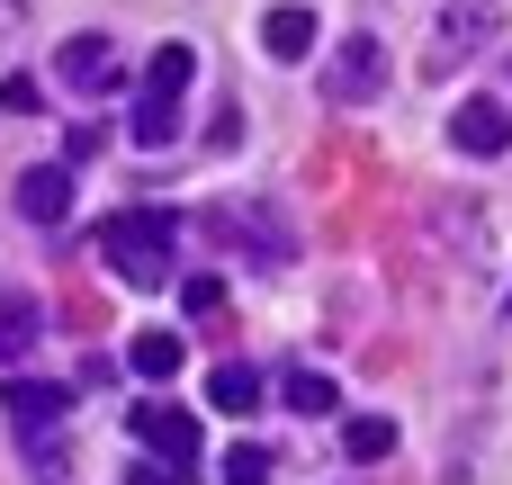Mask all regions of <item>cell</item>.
<instances>
[{"label":"cell","instance_id":"cell-1","mask_svg":"<svg viewBox=\"0 0 512 485\" xmlns=\"http://www.w3.org/2000/svg\"><path fill=\"white\" fill-rule=\"evenodd\" d=\"M99 261L126 279V288H171V261H180V225L162 207H117L99 225Z\"/></svg>","mask_w":512,"mask_h":485},{"label":"cell","instance_id":"cell-2","mask_svg":"<svg viewBox=\"0 0 512 485\" xmlns=\"http://www.w3.org/2000/svg\"><path fill=\"white\" fill-rule=\"evenodd\" d=\"M189 81H198V45H162L153 63H144V81H135V144L144 153H162L171 135H180V99H189Z\"/></svg>","mask_w":512,"mask_h":485},{"label":"cell","instance_id":"cell-3","mask_svg":"<svg viewBox=\"0 0 512 485\" xmlns=\"http://www.w3.org/2000/svg\"><path fill=\"white\" fill-rule=\"evenodd\" d=\"M0 405H9V432L63 477V450H54V432H63V414H72V387H45V378H9L0 387Z\"/></svg>","mask_w":512,"mask_h":485},{"label":"cell","instance_id":"cell-4","mask_svg":"<svg viewBox=\"0 0 512 485\" xmlns=\"http://www.w3.org/2000/svg\"><path fill=\"white\" fill-rule=\"evenodd\" d=\"M378 90H387V45H378V36H342V45H333V63H324V99L369 108Z\"/></svg>","mask_w":512,"mask_h":485},{"label":"cell","instance_id":"cell-5","mask_svg":"<svg viewBox=\"0 0 512 485\" xmlns=\"http://www.w3.org/2000/svg\"><path fill=\"white\" fill-rule=\"evenodd\" d=\"M54 81H63V90H81V99L117 90V81H126V63H117V36H99V27L63 36V54H54Z\"/></svg>","mask_w":512,"mask_h":485},{"label":"cell","instance_id":"cell-6","mask_svg":"<svg viewBox=\"0 0 512 485\" xmlns=\"http://www.w3.org/2000/svg\"><path fill=\"white\" fill-rule=\"evenodd\" d=\"M126 432H135L162 468H198V414H189V405H162V396H153V405L126 414Z\"/></svg>","mask_w":512,"mask_h":485},{"label":"cell","instance_id":"cell-7","mask_svg":"<svg viewBox=\"0 0 512 485\" xmlns=\"http://www.w3.org/2000/svg\"><path fill=\"white\" fill-rule=\"evenodd\" d=\"M450 144H459V153H477V162H504V153H512V108H504V99H459Z\"/></svg>","mask_w":512,"mask_h":485},{"label":"cell","instance_id":"cell-8","mask_svg":"<svg viewBox=\"0 0 512 485\" xmlns=\"http://www.w3.org/2000/svg\"><path fill=\"white\" fill-rule=\"evenodd\" d=\"M18 216H27V225H63V216H72V162L18 171Z\"/></svg>","mask_w":512,"mask_h":485},{"label":"cell","instance_id":"cell-9","mask_svg":"<svg viewBox=\"0 0 512 485\" xmlns=\"http://www.w3.org/2000/svg\"><path fill=\"white\" fill-rule=\"evenodd\" d=\"M36 342H45V306H36V288H0V369H18Z\"/></svg>","mask_w":512,"mask_h":485},{"label":"cell","instance_id":"cell-10","mask_svg":"<svg viewBox=\"0 0 512 485\" xmlns=\"http://www.w3.org/2000/svg\"><path fill=\"white\" fill-rule=\"evenodd\" d=\"M261 45H270L279 63H306V54H315V9H297V0H279V9L261 18Z\"/></svg>","mask_w":512,"mask_h":485},{"label":"cell","instance_id":"cell-11","mask_svg":"<svg viewBox=\"0 0 512 485\" xmlns=\"http://www.w3.org/2000/svg\"><path fill=\"white\" fill-rule=\"evenodd\" d=\"M495 27H504V0H450V9H441V36H450L459 54L495 45Z\"/></svg>","mask_w":512,"mask_h":485},{"label":"cell","instance_id":"cell-12","mask_svg":"<svg viewBox=\"0 0 512 485\" xmlns=\"http://www.w3.org/2000/svg\"><path fill=\"white\" fill-rule=\"evenodd\" d=\"M225 234H252L270 270H279V261H297V234H288V225H279L270 207H234V216H225Z\"/></svg>","mask_w":512,"mask_h":485},{"label":"cell","instance_id":"cell-13","mask_svg":"<svg viewBox=\"0 0 512 485\" xmlns=\"http://www.w3.org/2000/svg\"><path fill=\"white\" fill-rule=\"evenodd\" d=\"M207 405L252 414V405H261V369H252V360H216V369H207Z\"/></svg>","mask_w":512,"mask_h":485},{"label":"cell","instance_id":"cell-14","mask_svg":"<svg viewBox=\"0 0 512 485\" xmlns=\"http://www.w3.org/2000/svg\"><path fill=\"white\" fill-rule=\"evenodd\" d=\"M126 369H135V378H153V387H162V378H180V333H135V342H126Z\"/></svg>","mask_w":512,"mask_h":485},{"label":"cell","instance_id":"cell-15","mask_svg":"<svg viewBox=\"0 0 512 485\" xmlns=\"http://www.w3.org/2000/svg\"><path fill=\"white\" fill-rule=\"evenodd\" d=\"M279 396H288L297 414H333V405H342V387H333L324 369H288V378H279Z\"/></svg>","mask_w":512,"mask_h":485},{"label":"cell","instance_id":"cell-16","mask_svg":"<svg viewBox=\"0 0 512 485\" xmlns=\"http://www.w3.org/2000/svg\"><path fill=\"white\" fill-rule=\"evenodd\" d=\"M225 485H279V450L234 441V450H225Z\"/></svg>","mask_w":512,"mask_h":485},{"label":"cell","instance_id":"cell-17","mask_svg":"<svg viewBox=\"0 0 512 485\" xmlns=\"http://www.w3.org/2000/svg\"><path fill=\"white\" fill-rule=\"evenodd\" d=\"M342 450L369 468V459H387L396 450V423H378V414H360V423H342Z\"/></svg>","mask_w":512,"mask_h":485},{"label":"cell","instance_id":"cell-18","mask_svg":"<svg viewBox=\"0 0 512 485\" xmlns=\"http://www.w3.org/2000/svg\"><path fill=\"white\" fill-rule=\"evenodd\" d=\"M0 108H9V117H36V108H45V90H36L27 72H0Z\"/></svg>","mask_w":512,"mask_h":485},{"label":"cell","instance_id":"cell-19","mask_svg":"<svg viewBox=\"0 0 512 485\" xmlns=\"http://www.w3.org/2000/svg\"><path fill=\"white\" fill-rule=\"evenodd\" d=\"M99 144H108V126H99V117H72V135H63V153H72V162H90Z\"/></svg>","mask_w":512,"mask_h":485},{"label":"cell","instance_id":"cell-20","mask_svg":"<svg viewBox=\"0 0 512 485\" xmlns=\"http://www.w3.org/2000/svg\"><path fill=\"white\" fill-rule=\"evenodd\" d=\"M216 297H225L216 279H189V288H180V306H189V315H216Z\"/></svg>","mask_w":512,"mask_h":485},{"label":"cell","instance_id":"cell-21","mask_svg":"<svg viewBox=\"0 0 512 485\" xmlns=\"http://www.w3.org/2000/svg\"><path fill=\"white\" fill-rule=\"evenodd\" d=\"M126 485H180V468H162V459H144V468H126Z\"/></svg>","mask_w":512,"mask_h":485},{"label":"cell","instance_id":"cell-22","mask_svg":"<svg viewBox=\"0 0 512 485\" xmlns=\"http://www.w3.org/2000/svg\"><path fill=\"white\" fill-rule=\"evenodd\" d=\"M27 9H36V0H0V45H9L18 27H27Z\"/></svg>","mask_w":512,"mask_h":485},{"label":"cell","instance_id":"cell-23","mask_svg":"<svg viewBox=\"0 0 512 485\" xmlns=\"http://www.w3.org/2000/svg\"><path fill=\"white\" fill-rule=\"evenodd\" d=\"M504 315H512V297H504Z\"/></svg>","mask_w":512,"mask_h":485}]
</instances>
